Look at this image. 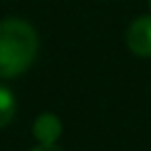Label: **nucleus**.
Listing matches in <instances>:
<instances>
[{
  "mask_svg": "<svg viewBox=\"0 0 151 151\" xmlns=\"http://www.w3.org/2000/svg\"><path fill=\"white\" fill-rule=\"evenodd\" d=\"M40 37L35 27L19 17L0 21V79H17L37 58Z\"/></svg>",
  "mask_w": 151,
  "mask_h": 151,
  "instance_id": "obj_1",
  "label": "nucleus"
},
{
  "mask_svg": "<svg viewBox=\"0 0 151 151\" xmlns=\"http://www.w3.org/2000/svg\"><path fill=\"white\" fill-rule=\"evenodd\" d=\"M126 46L139 58H151V15H141L126 29Z\"/></svg>",
  "mask_w": 151,
  "mask_h": 151,
  "instance_id": "obj_2",
  "label": "nucleus"
},
{
  "mask_svg": "<svg viewBox=\"0 0 151 151\" xmlns=\"http://www.w3.org/2000/svg\"><path fill=\"white\" fill-rule=\"evenodd\" d=\"M31 130L37 145H58V139L62 137V120L54 112H42L35 118Z\"/></svg>",
  "mask_w": 151,
  "mask_h": 151,
  "instance_id": "obj_3",
  "label": "nucleus"
},
{
  "mask_svg": "<svg viewBox=\"0 0 151 151\" xmlns=\"http://www.w3.org/2000/svg\"><path fill=\"white\" fill-rule=\"evenodd\" d=\"M17 114V99H15V93L0 83V128H4L13 122Z\"/></svg>",
  "mask_w": 151,
  "mask_h": 151,
  "instance_id": "obj_4",
  "label": "nucleus"
},
{
  "mask_svg": "<svg viewBox=\"0 0 151 151\" xmlns=\"http://www.w3.org/2000/svg\"><path fill=\"white\" fill-rule=\"evenodd\" d=\"M29 151H64V149H60L58 145H35Z\"/></svg>",
  "mask_w": 151,
  "mask_h": 151,
  "instance_id": "obj_5",
  "label": "nucleus"
},
{
  "mask_svg": "<svg viewBox=\"0 0 151 151\" xmlns=\"http://www.w3.org/2000/svg\"><path fill=\"white\" fill-rule=\"evenodd\" d=\"M147 4H149V11H151V0H149V2H147Z\"/></svg>",
  "mask_w": 151,
  "mask_h": 151,
  "instance_id": "obj_6",
  "label": "nucleus"
}]
</instances>
